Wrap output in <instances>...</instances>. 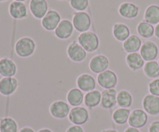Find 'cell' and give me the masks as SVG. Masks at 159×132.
<instances>
[{
  "label": "cell",
  "instance_id": "9a60e30c",
  "mask_svg": "<svg viewBox=\"0 0 159 132\" xmlns=\"http://www.w3.org/2000/svg\"><path fill=\"white\" fill-rule=\"evenodd\" d=\"M18 80L15 77H3L0 80V94L9 96L13 94L18 88Z\"/></svg>",
  "mask_w": 159,
  "mask_h": 132
},
{
  "label": "cell",
  "instance_id": "44dd1931",
  "mask_svg": "<svg viewBox=\"0 0 159 132\" xmlns=\"http://www.w3.org/2000/svg\"><path fill=\"white\" fill-rule=\"evenodd\" d=\"M141 46H142V41L141 38L137 35H130L123 44L124 50L128 53H138V51L141 49Z\"/></svg>",
  "mask_w": 159,
  "mask_h": 132
},
{
  "label": "cell",
  "instance_id": "8fae6325",
  "mask_svg": "<svg viewBox=\"0 0 159 132\" xmlns=\"http://www.w3.org/2000/svg\"><path fill=\"white\" fill-rule=\"evenodd\" d=\"M68 56L72 61L82 62L86 58V51L81 46L79 43L76 42H72L67 49Z\"/></svg>",
  "mask_w": 159,
  "mask_h": 132
},
{
  "label": "cell",
  "instance_id": "7a4b0ae2",
  "mask_svg": "<svg viewBox=\"0 0 159 132\" xmlns=\"http://www.w3.org/2000/svg\"><path fill=\"white\" fill-rule=\"evenodd\" d=\"M36 49V43L34 40L30 37H22L15 45V51L20 57H30Z\"/></svg>",
  "mask_w": 159,
  "mask_h": 132
},
{
  "label": "cell",
  "instance_id": "836d02e7",
  "mask_svg": "<svg viewBox=\"0 0 159 132\" xmlns=\"http://www.w3.org/2000/svg\"><path fill=\"white\" fill-rule=\"evenodd\" d=\"M149 132H159V121H154L150 125Z\"/></svg>",
  "mask_w": 159,
  "mask_h": 132
},
{
  "label": "cell",
  "instance_id": "1f68e13d",
  "mask_svg": "<svg viewBox=\"0 0 159 132\" xmlns=\"http://www.w3.org/2000/svg\"><path fill=\"white\" fill-rule=\"evenodd\" d=\"M70 5L75 10L84 12L89 6V0H69Z\"/></svg>",
  "mask_w": 159,
  "mask_h": 132
},
{
  "label": "cell",
  "instance_id": "5b68a950",
  "mask_svg": "<svg viewBox=\"0 0 159 132\" xmlns=\"http://www.w3.org/2000/svg\"><path fill=\"white\" fill-rule=\"evenodd\" d=\"M68 119L75 125H82L86 123L89 119L88 111L83 107H75L70 111Z\"/></svg>",
  "mask_w": 159,
  "mask_h": 132
},
{
  "label": "cell",
  "instance_id": "7bdbcfd3",
  "mask_svg": "<svg viewBox=\"0 0 159 132\" xmlns=\"http://www.w3.org/2000/svg\"><path fill=\"white\" fill-rule=\"evenodd\" d=\"M158 65H159V60H158Z\"/></svg>",
  "mask_w": 159,
  "mask_h": 132
},
{
  "label": "cell",
  "instance_id": "4fadbf2b",
  "mask_svg": "<svg viewBox=\"0 0 159 132\" xmlns=\"http://www.w3.org/2000/svg\"><path fill=\"white\" fill-rule=\"evenodd\" d=\"M108 58L104 55H96L91 59L89 63V68L95 74H100L107 70L109 66Z\"/></svg>",
  "mask_w": 159,
  "mask_h": 132
},
{
  "label": "cell",
  "instance_id": "d6986e66",
  "mask_svg": "<svg viewBox=\"0 0 159 132\" xmlns=\"http://www.w3.org/2000/svg\"><path fill=\"white\" fill-rule=\"evenodd\" d=\"M116 97L117 93L114 88L105 90L102 93V99H101V106L105 109H110L116 106Z\"/></svg>",
  "mask_w": 159,
  "mask_h": 132
},
{
  "label": "cell",
  "instance_id": "d4e9b609",
  "mask_svg": "<svg viewBox=\"0 0 159 132\" xmlns=\"http://www.w3.org/2000/svg\"><path fill=\"white\" fill-rule=\"evenodd\" d=\"M144 21L152 25L159 23V6L157 5H151L144 12Z\"/></svg>",
  "mask_w": 159,
  "mask_h": 132
},
{
  "label": "cell",
  "instance_id": "7c38bea8",
  "mask_svg": "<svg viewBox=\"0 0 159 132\" xmlns=\"http://www.w3.org/2000/svg\"><path fill=\"white\" fill-rule=\"evenodd\" d=\"M73 31V23L68 19H62L54 30V34L60 40H66L72 35Z\"/></svg>",
  "mask_w": 159,
  "mask_h": 132
},
{
  "label": "cell",
  "instance_id": "ab89813d",
  "mask_svg": "<svg viewBox=\"0 0 159 132\" xmlns=\"http://www.w3.org/2000/svg\"><path fill=\"white\" fill-rule=\"evenodd\" d=\"M102 132H117V131L113 129H108V130H105V131H103Z\"/></svg>",
  "mask_w": 159,
  "mask_h": 132
},
{
  "label": "cell",
  "instance_id": "277c9868",
  "mask_svg": "<svg viewBox=\"0 0 159 132\" xmlns=\"http://www.w3.org/2000/svg\"><path fill=\"white\" fill-rule=\"evenodd\" d=\"M97 81L102 88L106 90L112 89L117 84V76L113 71L107 70L99 74L97 77Z\"/></svg>",
  "mask_w": 159,
  "mask_h": 132
},
{
  "label": "cell",
  "instance_id": "d6a6232c",
  "mask_svg": "<svg viewBox=\"0 0 159 132\" xmlns=\"http://www.w3.org/2000/svg\"><path fill=\"white\" fill-rule=\"evenodd\" d=\"M149 91L152 95L159 97V79L152 80L148 85Z\"/></svg>",
  "mask_w": 159,
  "mask_h": 132
},
{
  "label": "cell",
  "instance_id": "b9f144b4",
  "mask_svg": "<svg viewBox=\"0 0 159 132\" xmlns=\"http://www.w3.org/2000/svg\"><path fill=\"white\" fill-rule=\"evenodd\" d=\"M7 1V0H0V2H6Z\"/></svg>",
  "mask_w": 159,
  "mask_h": 132
},
{
  "label": "cell",
  "instance_id": "d590c367",
  "mask_svg": "<svg viewBox=\"0 0 159 132\" xmlns=\"http://www.w3.org/2000/svg\"><path fill=\"white\" fill-rule=\"evenodd\" d=\"M124 132H141L138 128H132V127H130V128H127L125 130Z\"/></svg>",
  "mask_w": 159,
  "mask_h": 132
},
{
  "label": "cell",
  "instance_id": "4dcf8cb0",
  "mask_svg": "<svg viewBox=\"0 0 159 132\" xmlns=\"http://www.w3.org/2000/svg\"><path fill=\"white\" fill-rule=\"evenodd\" d=\"M144 72L147 77L150 78H155L159 76V65L158 62L149 61L146 63L144 67Z\"/></svg>",
  "mask_w": 159,
  "mask_h": 132
},
{
  "label": "cell",
  "instance_id": "2e32d148",
  "mask_svg": "<svg viewBox=\"0 0 159 132\" xmlns=\"http://www.w3.org/2000/svg\"><path fill=\"white\" fill-rule=\"evenodd\" d=\"M77 86L82 91L88 93L89 91H94L96 88V80L90 74H83L78 77Z\"/></svg>",
  "mask_w": 159,
  "mask_h": 132
},
{
  "label": "cell",
  "instance_id": "ffe728a7",
  "mask_svg": "<svg viewBox=\"0 0 159 132\" xmlns=\"http://www.w3.org/2000/svg\"><path fill=\"white\" fill-rule=\"evenodd\" d=\"M17 67L12 60L3 58L0 60V75L4 77H12L16 74Z\"/></svg>",
  "mask_w": 159,
  "mask_h": 132
},
{
  "label": "cell",
  "instance_id": "3957f363",
  "mask_svg": "<svg viewBox=\"0 0 159 132\" xmlns=\"http://www.w3.org/2000/svg\"><path fill=\"white\" fill-rule=\"evenodd\" d=\"M72 23L78 32L81 33L87 32L91 27V17L85 12H77L73 15Z\"/></svg>",
  "mask_w": 159,
  "mask_h": 132
},
{
  "label": "cell",
  "instance_id": "83f0119b",
  "mask_svg": "<svg viewBox=\"0 0 159 132\" xmlns=\"http://www.w3.org/2000/svg\"><path fill=\"white\" fill-rule=\"evenodd\" d=\"M130 109L127 108H119L116 110L113 114V120L117 125H124L129 120V117L130 114Z\"/></svg>",
  "mask_w": 159,
  "mask_h": 132
},
{
  "label": "cell",
  "instance_id": "9c48e42d",
  "mask_svg": "<svg viewBox=\"0 0 159 132\" xmlns=\"http://www.w3.org/2000/svg\"><path fill=\"white\" fill-rule=\"evenodd\" d=\"M70 107L68 103L62 100L54 102L50 107V112L54 117L63 119L68 117L70 113Z\"/></svg>",
  "mask_w": 159,
  "mask_h": 132
},
{
  "label": "cell",
  "instance_id": "e0dca14e",
  "mask_svg": "<svg viewBox=\"0 0 159 132\" xmlns=\"http://www.w3.org/2000/svg\"><path fill=\"white\" fill-rule=\"evenodd\" d=\"M9 12L11 16L16 19H22L27 16V9L22 2H12L9 6Z\"/></svg>",
  "mask_w": 159,
  "mask_h": 132
},
{
  "label": "cell",
  "instance_id": "30bf717a",
  "mask_svg": "<svg viewBox=\"0 0 159 132\" xmlns=\"http://www.w3.org/2000/svg\"><path fill=\"white\" fill-rule=\"evenodd\" d=\"M30 10L36 19H43L48 12V4L46 0H30Z\"/></svg>",
  "mask_w": 159,
  "mask_h": 132
},
{
  "label": "cell",
  "instance_id": "6da1fadb",
  "mask_svg": "<svg viewBox=\"0 0 159 132\" xmlns=\"http://www.w3.org/2000/svg\"><path fill=\"white\" fill-rule=\"evenodd\" d=\"M79 43L86 52H95L99 48V40L98 36L91 31L82 32L78 37Z\"/></svg>",
  "mask_w": 159,
  "mask_h": 132
},
{
  "label": "cell",
  "instance_id": "e575fe53",
  "mask_svg": "<svg viewBox=\"0 0 159 132\" xmlns=\"http://www.w3.org/2000/svg\"><path fill=\"white\" fill-rule=\"evenodd\" d=\"M66 132H84V130L80 125H73L70 127Z\"/></svg>",
  "mask_w": 159,
  "mask_h": 132
},
{
  "label": "cell",
  "instance_id": "f35d334b",
  "mask_svg": "<svg viewBox=\"0 0 159 132\" xmlns=\"http://www.w3.org/2000/svg\"><path fill=\"white\" fill-rule=\"evenodd\" d=\"M38 132H52V131H51V130L47 129V128H44V129H41V130H40V131H39Z\"/></svg>",
  "mask_w": 159,
  "mask_h": 132
},
{
  "label": "cell",
  "instance_id": "f546056e",
  "mask_svg": "<svg viewBox=\"0 0 159 132\" xmlns=\"http://www.w3.org/2000/svg\"><path fill=\"white\" fill-rule=\"evenodd\" d=\"M18 125L11 117H4L0 121V132H17Z\"/></svg>",
  "mask_w": 159,
  "mask_h": 132
},
{
  "label": "cell",
  "instance_id": "52a82bcc",
  "mask_svg": "<svg viewBox=\"0 0 159 132\" xmlns=\"http://www.w3.org/2000/svg\"><path fill=\"white\" fill-rule=\"evenodd\" d=\"M148 120V117L145 111H143L141 109H136L134 110L130 113L128 123L130 127L138 129V128L145 126Z\"/></svg>",
  "mask_w": 159,
  "mask_h": 132
},
{
  "label": "cell",
  "instance_id": "7402d4cb",
  "mask_svg": "<svg viewBox=\"0 0 159 132\" xmlns=\"http://www.w3.org/2000/svg\"><path fill=\"white\" fill-rule=\"evenodd\" d=\"M113 36L118 41L124 42L130 36L128 26L124 23H116L113 28Z\"/></svg>",
  "mask_w": 159,
  "mask_h": 132
},
{
  "label": "cell",
  "instance_id": "484cf974",
  "mask_svg": "<svg viewBox=\"0 0 159 132\" xmlns=\"http://www.w3.org/2000/svg\"><path fill=\"white\" fill-rule=\"evenodd\" d=\"M102 99V93L99 91L94 90L93 91H89L85 96V104L89 108H93L97 107L101 103Z\"/></svg>",
  "mask_w": 159,
  "mask_h": 132
},
{
  "label": "cell",
  "instance_id": "ac0fdd59",
  "mask_svg": "<svg viewBox=\"0 0 159 132\" xmlns=\"http://www.w3.org/2000/svg\"><path fill=\"white\" fill-rule=\"evenodd\" d=\"M118 12L122 17L130 19L138 16L139 14V7L134 3L126 2L120 6Z\"/></svg>",
  "mask_w": 159,
  "mask_h": 132
},
{
  "label": "cell",
  "instance_id": "8992f818",
  "mask_svg": "<svg viewBox=\"0 0 159 132\" xmlns=\"http://www.w3.org/2000/svg\"><path fill=\"white\" fill-rule=\"evenodd\" d=\"M61 21V15L55 10H48L45 16L42 19L41 25L44 29L48 31L55 30L60 22Z\"/></svg>",
  "mask_w": 159,
  "mask_h": 132
},
{
  "label": "cell",
  "instance_id": "603a6c76",
  "mask_svg": "<svg viewBox=\"0 0 159 132\" xmlns=\"http://www.w3.org/2000/svg\"><path fill=\"white\" fill-rule=\"evenodd\" d=\"M126 61L129 67L133 70H139L144 66V60L138 53H129L126 57Z\"/></svg>",
  "mask_w": 159,
  "mask_h": 132
},
{
  "label": "cell",
  "instance_id": "cb8c5ba5",
  "mask_svg": "<svg viewBox=\"0 0 159 132\" xmlns=\"http://www.w3.org/2000/svg\"><path fill=\"white\" fill-rule=\"evenodd\" d=\"M84 98L85 97H84L83 91H82L79 88H73V89L70 90L67 95L68 103L74 108L80 106L83 102Z\"/></svg>",
  "mask_w": 159,
  "mask_h": 132
},
{
  "label": "cell",
  "instance_id": "60d3db41",
  "mask_svg": "<svg viewBox=\"0 0 159 132\" xmlns=\"http://www.w3.org/2000/svg\"><path fill=\"white\" fill-rule=\"evenodd\" d=\"M14 1L16 2H25L26 0H14Z\"/></svg>",
  "mask_w": 159,
  "mask_h": 132
},
{
  "label": "cell",
  "instance_id": "74e56055",
  "mask_svg": "<svg viewBox=\"0 0 159 132\" xmlns=\"http://www.w3.org/2000/svg\"><path fill=\"white\" fill-rule=\"evenodd\" d=\"M155 35L157 38L159 39V23L156 25V27L155 29Z\"/></svg>",
  "mask_w": 159,
  "mask_h": 132
},
{
  "label": "cell",
  "instance_id": "5bb4252c",
  "mask_svg": "<svg viewBox=\"0 0 159 132\" xmlns=\"http://www.w3.org/2000/svg\"><path fill=\"white\" fill-rule=\"evenodd\" d=\"M143 108L150 115L156 116L159 114V97L148 94L143 100Z\"/></svg>",
  "mask_w": 159,
  "mask_h": 132
},
{
  "label": "cell",
  "instance_id": "8d00e7d4",
  "mask_svg": "<svg viewBox=\"0 0 159 132\" xmlns=\"http://www.w3.org/2000/svg\"><path fill=\"white\" fill-rule=\"evenodd\" d=\"M20 132H34V130L30 128H28V127H25V128H23L21 130H20Z\"/></svg>",
  "mask_w": 159,
  "mask_h": 132
},
{
  "label": "cell",
  "instance_id": "4316f807",
  "mask_svg": "<svg viewBox=\"0 0 159 132\" xmlns=\"http://www.w3.org/2000/svg\"><path fill=\"white\" fill-rule=\"evenodd\" d=\"M137 31H138V34L144 39L152 38L155 34V28H154L153 25L145 21L141 22L138 25Z\"/></svg>",
  "mask_w": 159,
  "mask_h": 132
},
{
  "label": "cell",
  "instance_id": "ba28073f",
  "mask_svg": "<svg viewBox=\"0 0 159 132\" xmlns=\"http://www.w3.org/2000/svg\"><path fill=\"white\" fill-rule=\"evenodd\" d=\"M140 54L144 61H153L157 58L158 54V46L154 42H144L140 49Z\"/></svg>",
  "mask_w": 159,
  "mask_h": 132
},
{
  "label": "cell",
  "instance_id": "f1b7e54d",
  "mask_svg": "<svg viewBox=\"0 0 159 132\" xmlns=\"http://www.w3.org/2000/svg\"><path fill=\"white\" fill-rule=\"evenodd\" d=\"M116 102L118 106L122 108H129L132 105L133 98L132 96L128 91H121L117 94L116 97Z\"/></svg>",
  "mask_w": 159,
  "mask_h": 132
}]
</instances>
